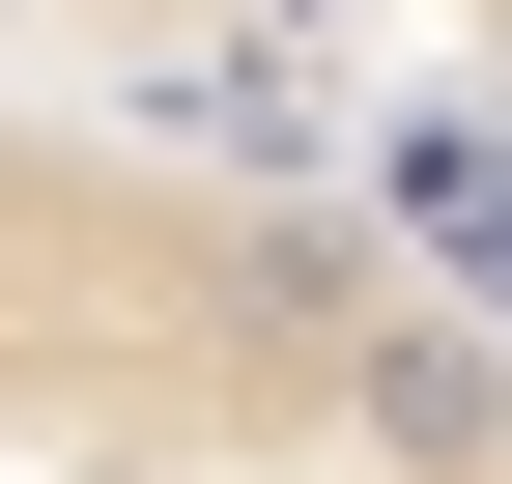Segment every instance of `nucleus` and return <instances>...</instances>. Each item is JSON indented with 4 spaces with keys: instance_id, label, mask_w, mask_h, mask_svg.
Instances as JSON below:
<instances>
[{
    "instance_id": "obj_2",
    "label": "nucleus",
    "mask_w": 512,
    "mask_h": 484,
    "mask_svg": "<svg viewBox=\"0 0 512 484\" xmlns=\"http://www.w3.org/2000/svg\"><path fill=\"white\" fill-rule=\"evenodd\" d=\"M86 29H256V57H370V86L512 114V0H86Z\"/></svg>"
},
{
    "instance_id": "obj_1",
    "label": "nucleus",
    "mask_w": 512,
    "mask_h": 484,
    "mask_svg": "<svg viewBox=\"0 0 512 484\" xmlns=\"http://www.w3.org/2000/svg\"><path fill=\"white\" fill-rule=\"evenodd\" d=\"M0 484H512V114L0 0Z\"/></svg>"
}]
</instances>
